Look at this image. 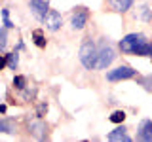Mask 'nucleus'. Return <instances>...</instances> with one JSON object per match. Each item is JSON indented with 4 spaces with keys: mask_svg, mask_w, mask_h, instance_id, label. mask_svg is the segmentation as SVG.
<instances>
[{
    "mask_svg": "<svg viewBox=\"0 0 152 142\" xmlns=\"http://www.w3.org/2000/svg\"><path fill=\"white\" fill-rule=\"evenodd\" d=\"M112 123H122L124 120H126V112L124 110H116V112H112L110 114V117H108Z\"/></svg>",
    "mask_w": 152,
    "mask_h": 142,
    "instance_id": "nucleus-16",
    "label": "nucleus"
},
{
    "mask_svg": "<svg viewBox=\"0 0 152 142\" xmlns=\"http://www.w3.org/2000/svg\"><path fill=\"white\" fill-rule=\"evenodd\" d=\"M44 25H46L48 30L55 32V30H59L61 25H63V17H61L59 12H55V9H50V12L46 13V17H44Z\"/></svg>",
    "mask_w": 152,
    "mask_h": 142,
    "instance_id": "nucleus-7",
    "label": "nucleus"
},
{
    "mask_svg": "<svg viewBox=\"0 0 152 142\" xmlns=\"http://www.w3.org/2000/svg\"><path fill=\"white\" fill-rule=\"evenodd\" d=\"M32 40L38 47H46V38H44V32L42 30H34L32 32Z\"/></svg>",
    "mask_w": 152,
    "mask_h": 142,
    "instance_id": "nucleus-14",
    "label": "nucleus"
},
{
    "mask_svg": "<svg viewBox=\"0 0 152 142\" xmlns=\"http://www.w3.org/2000/svg\"><path fill=\"white\" fill-rule=\"evenodd\" d=\"M141 19H145V21H150V19H152V13H150L148 6H142L141 8Z\"/></svg>",
    "mask_w": 152,
    "mask_h": 142,
    "instance_id": "nucleus-21",
    "label": "nucleus"
},
{
    "mask_svg": "<svg viewBox=\"0 0 152 142\" xmlns=\"http://www.w3.org/2000/svg\"><path fill=\"white\" fill-rule=\"evenodd\" d=\"M4 112H6V106L2 104V106H0V114H4Z\"/></svg>",
    "mask_w": 152,
    "mask_h": 142,
    "instance_id": "nucleus-24",
    "label": "nucleus"
},
{
    "mask_svg": "<svg viewBox=\"0 0 152 142\" xmlns=\"http://www.w3.org/2000/svg\"><path fill=\"white\" fill-rule=\"evenodd\" d=\"M114 57H116V51H114L112 44L107 40H101V44L97 47V66L95 68H99V70L108 68L110 63L114 61Z\"/></svg>",
    "mask_w": 152,
    "mask_h": 142,
    "instance_id": "nucleus-2",
    "label": "nucleus"
},
{
    "mask_svg": "<svg viewBox=\"0 0 152 142\" xmlns=\"http://www.w3.org/2000/svg\"><path fill=\"white\" fill-rule=\"evenodd\" d=\"M139 82H141V85L146 89V91H152V76H145V78H141Z\"/></svg>",
    "mask_w": 152,
    "mask_h": 142,
    "instance_id": "nucleus-19",
    "label": "nucleus"
},
{
    "mask_svg": "<svg viewBox=\"0 0 152 142\" xmlns=\"http://www.w3.org/2000/svg\"><path fill=\"white\" fill-rule=\"evenodd\" d=\"M0 133H15V125L10 120H0Z\"/></svg>",
    "mask_w": 152,
    "mask_h": 142,
    "instance_id": "nucleus-13",
    "label": "nucleus"
},
{
    "mask_svg": "<svg viewBox=\"0 0 152 142\" xmlns=\"http://www.w3.org/2000/svg\"><path fill=\"white\" fill-rule=\"evenodd\" d=\"M6 64H8V59H6V55H0V70H2Z\"/></svg>",
    "mask_w": 152,
    "mask_h": 142,
    "instance_id": "nucleus-22",
    "label": "nucleus"
},
{
    "mask_svg": "<svg viewBox=\"0 0 152 142\" xmlns=\"http://www.w3.org/2000/svg\"><path fill=\"white\" fill-rule=\"evenodd\" d=\"M6 59H8V68L15 70V68H17V64H19V57H17V53L13 51V53L6 55Z\"/></svg>",
    "mask_w": 152,
    "mask_h": 142,
    "instance_id": "nucleus-15",
    "label": "nucleus"
},
{
    "mask_svg": "<svg viewBox=\"0 0 152 142\" xmlns=\"http://www.w3.org/2000/svg\"><path fill=\"white\" fill-rule=\"evenodd\" d=\"M46 112V104H40V108H38V116L42 117V114Z\"/></svg>",
    "mask_w": 152,
    "mask_h": 142,
    "instance_id": "nucleus-23",
    "label": "nucleus"
},
{
    "mask_svg": "<svg viewBox=\"0 0 152 142\" xmlns=\"http://www.w3.org/2000/svg\"><path fill=\"white\" fill-rule=\"evenodd\" d=\"M107 138L110 140V142H120V140H124V142H131V136L126 133V127H124V125H120V127H116L114 131H110Z\"/></svg>",
    "mask_w": 152,
    "mask_h": 142,
    "instance_id": "nucleus-9",
    "label": "nucleus"
},
{
    "mask_svg": "<svg viewBox=\"0 0 152 142\" xmlns=\"http://www.w3.org/2000/svg\"><path fill=\"white\" fill-rule=\"evenodd\" d=\"M2 19H4V27H6V28H12L13 27V23L10 21V9L8 8L2 9Z\"/></svg>",
    "mask_w": 152,
    "mask_h": 142,
    "instance_id": "nucleus-18",
    "label": "nucleus"
},
{
    "mask_svg": "<svg viewBox=\"0 0 152 142\" xmlns=\"http://www.w3.org/2000/svg\"><path fill=\"white\" fill-rule=\"evenodd\" d=\"M25 83H27L25 76H15V78H13V85H15L17 89H25Z\"/></svg>",
    "mask_w": 152,
    "mask_h": 142,
    "instance_id": "nucleus-20",
    "label": "nucleus"
},
{
    "mask_svg": "<svg viewBox=\"0 0 152 142\" xmlns=\"http://www.w3.org/2000/svg\"><path fill=\"white\" fill-rule=\"evenodd\" d=\"M142 42H146L145 34H141V32H131V34L122 38L120 49H122V53H135V49L142 44Z\"/></svg>",
    "mask_w": 152,
    "mask_h": 142,
    "instance_id": "nucleus-3",
    "label": "nucleus"
},
{
    "mask_svg": "<svg viewBox=\"0 0 152 142\" xmlns=\"http://www.w3.org/2000/svg\"><path fill=\"white\" fill-rule=\"evenodd\" d=\"M28 8H31V13L38 19V21H44L46 13L50 12L48 0H31V2H28Z\"/></svg>",
    "mask_w": 152,
    "mask_h": 142,
    "instance_id": "nucleus-6",
    "label": "nucleus"
},
{
    "mask_svg": "<svg viewBox=\"0 0 152 142\" xmlns=\"http://www.w3.org/2000/svg\"><path fill=\"white\" fill-rule=\"evenodd\" d=\"M137 138L142 142H152V121L150 120H142L139 123L137 129Z\"/></svg>",
    "mask_w": 152,
    "mask_h": 142,
    "instance_id": "nucleus-8",
    "label": "nucleus"
},
{
    "mask_svg": "<svg viewBox=\"0 0 152 142\" xmlns=\"http://www.w3.org/2000/svg\"><path fill=\"white\" fill-rule=\"evenodd\" d=\"M88 19H89V12L84 6L74 8V13L70 17V25H72L74 30H82V28L88 25Z\"/></svg>",
    "mask_w": 152,
    "mask_h": 142,
    "instance_id": "nucleus-5",
    "label": "nucleus"
},
{
    "mask_svg": "<svg viewBox=\"0 0 152 142\" xmlns=\"http://www.w3.org/2000/svg\"><path fill=\"white\" fill-rule=\"evenodd\" d=\"M78 57H80V63H82L88 70H93L97 66V46L91 38H84L82 46H80V51H78Z\"/></svg>",
    "mask_w": 152,
    "mask_h": 142,
    "instance_id": "nucleus-1",
    "label": "nucleus"
},
{
    "mask_svg": "<svg viewBox=\"0 0 152 142\" xmlns=\"http://www.w3.org/2000/svg\"><path fill=\"white\" fill-rule=\"evenodd\" d=\"M135 55H141V57H152V44L148 40L142 42V44L135 49Z\"/></svg>",
    "mask_w": 152,
    "mask_h": 142,
    "instance_id": "nucleus-12",
    "label": "nucleus"
},
{
    "mask_svg": "<svg viewBox=\"0 0 152 142\" xmlns=\"http://www.w3.org/2000/svg\"><path fill=\"white\" fill-rule=\"evenodd\" d=\"M131 4H133V0H110V6L116 9V12H127V9L131 8Z\"/></svg>",
    "mask_w": 152,
    "mask_h": 142,
    "instance_id": "nucleus-11",
    "label": "nucleus"
},
{
    "mask_svg": "<svg viewBox=\"0 0 152 142\" xmlns=\"http://www.w3.org/2000/svg\"><path fill=\"white\" fill-rule=\"evenodd\" d=\"M6 44H8V30L4 27V28H0V53L6 49Z\"/></svg>",
    "mask_w": 152,
    "mask_h": 142,
    "instance_id": "nucleus-17",
    "label": "nucleus"
},
{
    "mask_svg": "<svg viewBox=\"0 0 152 142\" xmlns=\"http://www.w3.org/2000/svg\"><path fill=\"white\" fill-rule=\"evenodd\" d=\"M28 129H31V133L36 136V138H44L46 135V125L42 121H32L31 125H28Z\"/></svg>",
    "mask_w": 152,
    "mask_h": 142,
    "instance_id": "nucleus-10",
    "label": "nucleus"
},
{
    "mask_svg": "<svg viewBox=\"0 0 152 142\" xmlns=\"http://www.w3.org/2000/svg\"><path fill=\"white\" fill-rule=\"evenodd\" d=\"M137 76V70L131 68V66L124 64V66H118L114 70H108L107 72V80L108 82H122V80H131Z\"/></svg>",
    "mask_w": 152,
    "mask_h": 142,
    "instance_id": "nucleus-4",
    "label": "nucleus"
}]
</instances>
